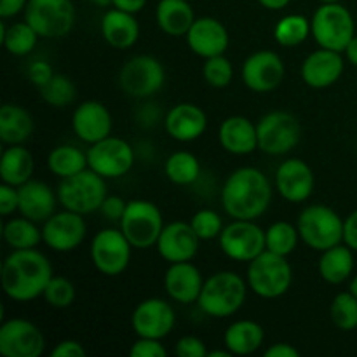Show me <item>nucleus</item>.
Returning a JSON list of instances; mask_svg holds the SVG:
<instances>
[{"mask_svg":"<svg viewBox=\"0 0 357 357\" xmlns=\"http://www.w3.org/2000/svg\"><path fill=\"white\" fill-rule=\"evenodd\" d=\"M52 275L51 261L37 248L13 250L2 264V289L13 302H33L44 295Z\"/></svg>","mask_w":357,"mask_h":357,"instance_id":"2","label":"nucleus"},{"mask_svg":"<svg viewBox=\"0 0 357 357\" xmlns=\"http://www.w3.org/2000/svg\"><path fill=\"white\" fill-rule=\"evenodd\" d=\"M344 243L357 253V209L344 222Z\"/></svg>","mask_w":357,"mask_h":357,"instance_id":"51","label":"nucleus"},{"mask_svg":"<svg viewBox=\"0 0 357 357\" xmlns=\"http://www.w3.org/2000/svg\"><path fill=\"white\" fill-rule=\"evenodd\" d=\"M176 324V312L164 298H146L135 307L131 314V328L136 337L164 340Z\"/></svg>","mask_w":357,"mask_h":357,"instance_id":"18","label":"nucleus"},{"mask_svg":"<svg viewBox=\"0 0 357 357\" xmlns=\"http://www.w3.org/2000/svg\"><path fill=\"white\" fill-rule=\"evenodd\" d=\"M321 3H331V2H342V0H319Z\"/></svg>","mask_w":357,"mask_h":357,"instance_id":"60","label":"nucleus"},{"mask_svg":"<svg viewBox=\"0 0 357 357\" xmlns=\"http://www.w3.org/2000/svg\"><path fill=\"white\" fill-rule=\"evenodd\" d=\"M33 129V117L26 108L16 103H6L0 108V139L3 145H24Z\"/></svg>","mask_w":357,"mask_h":357,"instance_id":"31","label":"nucleus"},{"mask_svg":"<svg viewBox=\"0 0 357 357\" xmlns=\"http://www.w3.org/2000/svg\"><path fill=\"white\" fill-rule=\"evenodd\" d=\"M2 237L3 243L10 250H33L38 244L44 243L42 229L38 227V223L21 215L3 223Z\"/></svg>","mask_w":357,"mask_h":357,"instance_id":"34","label":"nucleus"},{"mask_svg":"<svg viewBox=\"0 0 357 357\" xmlns=\"http://www.w3.org/2000/svg\"><path fill=\"white\" fill-rule=\"evenodd\" d=\"M344 54H345V58H347V61L357 68V35L352 38L351 42H349V45H347V49L344 51Z\"/></svg>","mask_w":357,"mask_h":357,"instance_id":"55","label":"nucleus"},{"mask_svg":"<svg viewBox=\"0 0 357 357\" xmlns=\"http://www.w3.org/2000/svg\"><path fill=\"white\" fill-rule=\"evenodd\" d=\"M131 357H166L167 349L164 347L162 340L155 338H136L135 344L129 349Z\"/></svg>","mask_w":357,"mask_h":357,"instance_id":"45","label":"nucleus"},{"mask_svg":"<svg viewBox=\"0 0 357 357\" xmlns=\"http://www.w3.org/2000/svg\"><path fill=\"white\" fill-rule=\"evenodd\" d=\"M187 45L195 56L202 59L225 54L230 45V35L225 24L211 16H202L194 21L185 35Z\"/></svg>","mask_w":357,"mask_h":357,"instance_id":"22","label":"nucleus"},{"mask_svg":"<svg viewBox=\"0 0 357 357\" xmlns=\"http://www.w3.org/2000/svg\"><path fill=\"white\" fill-rule=\"evenodd\" d=\"M20 208V194L17 187H13L9 183L0 185V215L9 216Z\"/></svg>","mask_w":357,"mask_h":357,"instance_id":"48","label":"nucleus"},{"mask_svg":"<svg viewBox=\"0 0 357 357\" xmlns=\"http://www.w3.org/2000/svg\"><path fill=\"white\" fill-rule=\"evenodd\" d=\"M75 286H73V282L68 278L52 275L42 296H44L47 305L54 307V309H66V307H70L75 302Z\"/></svg>","mask_w":357,"mask_h":357,"instance_id":"43","label":"nucleus"},{"mask_svg":"<svg viewBox=\"0 0 357 357\" xmlns=\"http://www.w3.org/2000/svg\"><path fill=\"white\" fill-rule=\"evenodd\" d=\"M312 35L310 20L303 14H288L274 26V38L282 47H296Z\"/></svg>","mask_w":357,"mask_h":357,"instance_id":"38","label":"nucleus"},{"mask_svg":"<svg viewBox=\"0 0 357 357\" xmlns=\"http://www.w3.org/2000/svg\"><path fill=\"white\" fill-rule=\"evenodd\" d=\"M167 135L180 143H190L201 138L208 129V115L195 103H178L164 117Z\"/></svg>","mask_w":357,"mask_h":357,"instance_id":"25","label":"nucleus"},{"mask_svg":"<svg viewBox=\"0 0 357 357\" xmlns=\"http://www.w3.org/2000/svg\"><path fill=\"white\" fill-rule=\"evenodd\" d=\"M258 2H260L261 7H265L268 10H281L284 7H288L291 0H258Z\"/></svg>","mask_w":357,"mask_h":357,"instance_id":"56","label":"nucleus"},{"mask_svg":"<svg viewBox=\"0 0 357 357\" xmlns=\"http://www.w3.org/2000/svg\"><path fill=\"white\" fill-rule=\"evenodd\" d=\"M209 357H232V352L229 349H220V351H209Z\"/></svg>","mask_w":357,"mask_h":357,"instance_id":"57","label":"nucleus"},{"mask_svg":"<svg viewBox=\"0 0 357 357\" xmlns=\"http://www.w3.org/2000/svg\"><path fill=\"white\" fill-rule=\"evenodd\" d=\"M345 220L326 204H310L300 211L296 229L300 239L314 251H326L344 243Z\"/></svg>","mask_w":357,"mask_h":357,"instance_id":"5","label":"nucleus"},{"mask_svg":"<svg viewBox=\"0 0 357 357\" xmlns=\"http://www.w3.org/2000/svg\"><path fill=\"white\" fill-rule=\"evenodd\" d=\"M162 284L164 291L173 302L192 305L197 303L204 279L201 271L192 261H180V264H169L164 272Z\"/></svg>","mask_w":357,"mask_h":357,"instance_id":"24","label":"nucleus"},{"mask_svg":"<svg viewBox=\"0 0 357 357\" xmlns=\"http://www.w3.org/2000/svg\"><path fill=\"white\" fill-rule=\"evenodd\" d=\"M344 68L345 61L342 52L319 47L303 59L300 77L312 89H326L340 80Z\"/></svg>","mask_w":357,"mask_h":357,"instance_id":"23","label":"nucleus"},{"mask_svg":"<svg viewBox=\"0 0 357 357\" xmlns=\"http://www.w3.org/2000/svg\"><path fill=\"white\" fill-rule=\"evenodd\" d=\"M132 250L135 248L121 229H103L91 241V264L100 274L117 278L128 271Z\"/></svg>","mask_w":357,"mask_h":357,"instance_id":"12","label":"nucleus"},{"mask_svg":"<svg viewBox=\"0 0 357 357\" xmlns=\"http://www.w3.org/2000/svg\"><path fill=\"white\" fill-rule=\"evenodd\" d=\"M349 289H351L352 293H354V295L357 296V272L354 275H352V279H351V286H349Z\"/></svg>","mask_w":357,"mask_h":357,"instance_id":"59","label":"nucleus"},{"mask_svg":"<svg viewBox=\"0 0 357 357\" xmlns=\"http://www.w3.org/2000/svg\"><path fill=\"white\" fill-rule=\"evenodd\" d=\"M330 319L340 331L357 330V296L351 289L338 293L331 300Z\"/></svg>","mask_w":357,"mask_h":357,"instance_id":"41","label":"nucleus"},{"mask_svg":"<svg viewBox=\"0 0 357 357\" xmlns=\"http://www.w3.org/2000/svg\"><path fill=\"white\" fill-rule=\"evenodd\" d=\"M264 354L265 357H300V351L288 342H279V344H272L271 347L265 349Z\"/></svg>","mask_w":357,"mask_h":357,"instance_id":"52","label":"nucleus"},{"mask_svg":"<svg viewBox=\"0 0 357 357\" xmlns=\"http://www.w3.org/2000/svg\"><path fill=\"white\" fill-rule=\"evenodd\" d=\"M166 84V68L150 54L132 56L119 72V87L122 93L136 100H149Z\"/></svg>","mask_w":357,"mask_h":357,"instance_id":"9","label":"nucleus"},{"mask_svg":"<svg viewBox=\"0 0 357 357\" xmlns=\"http://www.w3.org/2000/svg\"><path fill=\"white\" fill-rule=\"evenodd\" d=\"M101 37L110 47L126 51L132 47L139 38V23L136 14L124 13L121 9H108L101 17Z\"/></svg>","mask_w":357,"mask_h":357,"instance_id":"28","label":"nucleus"},{"mask_svg":"<svg viewBox=\"0 0 357 357\" xmlns=\"http://www.w3.org/2000/svg\"><path fill=\"white\" fill-rule=\"evenodd\" d=\"M202 77H204L206 84L216 89H223L229 86L234 79V65L225 54L213 56V58L204 59V66H202Z\"/></svg>","mask_w":357,"mask_h":357,"instance_id":"42","label":"nucleus"},{"mask_svg":"<svg viewBox=\"0 0 357 357\" xmlns=\"http://www.w3.org/2000/svg\"><path fill=\"white\" fill-rule=\"evenodd\" d=\"M86 152L89 169L107 180L126 176L136 162V152L132 145L119 136L110 135L101 142L93 143Z\"/></svg>","mask_w":357,"mask_h":357,"instance_id":"13","label":"nucleus"},{"mask_svg":"<svg viewBox=\"0 0 357 357\" xmlns=\"http://www.w3.org/2000/svg\"><path fill=\"white\" fill-rule=\"evenodd\" d=\"M286 77V66L281 56L268 49L253 52L241 66V79L244 86L258 94H267L278 89Z\"/></svg>","mask_w":357,"mask_h":357,"instance_id":"15","label":"nucleus"},{"mask_svg":"<svg viewBox=\"0 0 357 357\" xmlns=\"http://www.w3.org/2000/svg\"><path fill=\"white\" fill-rule=\"evenodd\" d=\"M0 28H2V37L0 38H2L3 47H6V51L9 54L23 58V56H28L37 47V42L40 38V35L26 21L13 23L9 26L6 24V21H2Z\"/></svg>","mask_w":357,"mask_h":357,"instance_id":"37","label":"nucleus"},{"mask_svg":"<svg viewBox=\"0 0 357 357\" xmlns=\"http://www.w3.org/2000/svg\"><path fill=\"white\" fill-rule=\"evenodd\" d=\"M246 281L251 291L260 298H281L293 284V267L288 257L265 250L248 264Z\"/></svg>","mask_w":357,"mask_h":357,"instance_id":"4","label":"nucleus"},{"mask_svg":"<svg viewBox=\"0 0 357 357\" xmlns=\"http://www.w3.org/2000/svg\"><path fill=\"white\" fill-rule=\"evenodd\" d=\"M201 239L192 229L190 222H171L164 225L155 248L159 257L167 264L192 261L199 253Z\"/></svg>","mask_w":357,"mask_h":357,"instance_id":"20","label":"nucleus"},{"mask_svg":"<svg viewBox=\"0 0 357 357\" xmlns=\"http://www.w3.org/2000/svg\"><path fill=\"white\" fill-rule=\"evenodd\" d=\"M190 225L201 241L218 239L223 227H225L222 215L209 208L199 209L197 213H194V216L190 218Z\"/></svg>","mask_w":357,"mask_h":357,"instance_id":"44","label":"nucleus"},{"mask_svg":"<svg viewBox=\"0 0 357 357\" xmlns=\"http://www.w3.org/2000/svg\"><path fill=\"white\" fill-rule=\"evenodd\" d=\"M258 150L267 155H286L302 138L298 119L284 110H272L257 122Z\"/></svg>","mask_w":357,"mask_h":357,"instance_id":"11","label":"nucleus"},{"mask_svg":"<svg viewBox=\"0 0 357 357\" xmlns=\"http://www.w3.org/2000/svg\"><path fill=\"white\" fill-rule=\"evenodd\" d=\"M246 279L234 271H220L204 281L197 305L213 319H225L243 309L248 296Z\"/></svg>","mask_w":357,"mask_h":357,"instance_id":"3","label":"nucleus"},{"mask_svg":"<svg viewBox=\"0 0 357 357\" xmlns=\"http://www.w3.org/2000/svg\"><path fill=\"white\" fill-rule=\"evenodd\" d=\"M28 0H0V17L9 20V17L17 16L20 13H24Z\"/></svg>","mask_w":357,"mask_h":357,"instance_id":"53","label":"nucleus"},{"mask_svg":"<svg viewBox=\"0 0 357 357\" xmlns=\"http://www.w3.org/2000/svg\"><path fill=\"white\" fill-rule=\"evenodd\" d=\"M274 188L258 167L243 166L227 176L220 199L223 211L232 220H255L267 213Z\"/></svg>","mask_w":357,"mask_h":357,"instance_id":"1","label":"nucleus"},{"mask_svg":"<svg viewBox=\"0 0 357 357\" xmlns=\"http://www.w3.org/2000/svg\"><path fill=\"white\" fill-rule=\"evenodd\" d=\"M72 129L80 142L93 145L112 135L114 117L101 101L87 100L73 110Z\"/></svg>","mask_w":357,"mask_h":357,"instance_id":"21","label":"nucleus"},{"mask_svg":"<svg viewBox=\"0 0 357 357\" xmlns=\"http://www.w3.org/2000/svg\"><path fill=\"white\" fill-rule=\"evenodd\" d=\"M174 354L178 357H206L209 354V351L201 338L194 337V335H187V337H181L174 344Z\"/></svg>","mask_w":357,"mask_h":357,"instance_id":"46","label":"nucleus"},{"mask_svg":"<svg viewBox=\"0 0 357 357\" xmlns=\"http://www.w3.org/2000/svg\"><path fill=\"white\" fill-rule=\"evenodd\" d=\"M87 236V223L84 215L68 211H56L42 223V239L49 250L56 253H70L82 246Z\"/></svg>","mask_w":357,"mask_h":357,"instance_id":"17","label":"nucleus"},{"mask_svg":"<svg viewBox=\"0 0 357 357\" xmlns=\"http://www.w3.org/2000/svg\"><path fill=\"white\" fill-rule=\"evenodd\" d=\"M218 142L232 155H250L258 150L257 124L244 115H230L220 124Z\"/></svg>","mask_w":357,"mask_h":357,"instance_id":"27","label":"nucleus"},{"mask_svg":"<svg viewBox=\"0 0 357 357\" xmlns=\"http://www.w3.org/2000/svg\"><path fill=\"white\" fill-rule=\"evenodd\" d=\"M87 351L77 340H63L51 351V357H86Z\"/></svg>","mask_w":357,"mask_h":357,"instance_id":"50","label":"nucleus"},{"mask_svg":"<svg viewBox=\"0 0 357 357\" xmlns=\"http://www.w3.org/2000/svg\"><path fill=\"white\" fill-rule=\"evenodd\" d=\"M20 194V208L17 213L24 218H30L37 223H44L56 213L59 204L58 192L40 180H30L17 187Z\"/></svg>","mask_w":357,"mask_h":357,"instance_id":"26","label":"nucleus"},{"mask_svg":"<svg viewBox=\"0 0 357 357\" xmlns=\"http://www.w3.org/2000/svg\"><path fill=\"white\" fill-rule=\"evenodd\" d=\"M312 37L319 47L344 52L356 37V21L351 10L340 2L321 3L310 17Z\"/></svg>","mask_w":357,"mask_h":357,"instance_id":"7","label":"nucleus"},{"mask_svg":"<svg viewBox=\"0 0 357 357\" xmlns=\"http://www.w3.org/2000/svg\"><path fill=\"white\" fill-rule=\"evenodd\" d=\"M316 187L314 171L305 160L298 157H289L282 160L275 169V190L284 201L300 204L309 201Z\"/></svg>","mask_w":357,"mask_h":357,"instance_id":"19","label":"nucleus"},{"mask_svg":"<svg viewBox=\"0 0 357 357\" xmlns=\"http://www.w3.org/2000/svg\"><path fill=\"white\" fill-rule=\"evenodd\" d=\"M354 250L347 246L345 243L337 244L326 251H321L319 264H317V272L321 279L328 284H344L354 275Z\"/></svg>","mask_w":357,"mask_h":357,"instance_id":"29","label":"nucleus"},{"mask_svg":"<svg viewBox=\"0 0 357 357\" xmlns=\"http://www.w3.org/2000/svg\"><path fill=\"white\" fill-rule=\"evenodd\" d=\"M24 21L40 38H63L75 26V6L72 0H28Z\"/></svg>","mask_w":357,"mask_h":357,"instance_id":"10","label":"nucleus"},{"mask_svg":"<svg viewBox=\"0 0 357 357\" xmlns=\"http://www.w3.org/2000/svg\"><path fill=\"white\" fill-rule=\"evenodd\" d=\"M45 351L40 328L23 317L3 321L0 326V354L3 357H38Z\"/></svg>","mask_w":357,"mask_h":357,"instance_id":"16","label":"nucleus"},{"mask_svg":"<svg viewBox=\"0 0 357 357\" xmlns=\"http://www.w3.org/2000/svg\"><path fill=\"white\" fill-rule=\"evenodd\" d=\"M265 342V330L260 323L251 319L234 321L223 333V345L232 356L255 354Z\"/></svg>","mask_w":357,"mask_h":357,"instance_id":"32","label":"nucleus"},{"mask_svg":"<svg viewBox=\"0 0 357 357\" xmlns=\"http://www.w3.org/2000/svg\"><path fill=\"white\" fill-rule=\"evenodd\" d=\"M195 20V10L188 0H159L155 7L157 24L169 37H185Z\"/></svg>","mask_w":357,"mask_h":357,"instance_id":"30","label":"nucleus"},{"mask_svg":"<svg viewBox=\"0 0 357 357\" xmlns=\"http://www.w3.org/2000/svg\"><path fill=\"white\" fill-rule=\"evenodd\" d=\"M40 98L54 108H66L72 105L77 98V87L73 80L65 73H54L51 80L45 86H42Z\"/></svg>","mask_w":357,"mask_h":357,"instance_id":"40","label":"nucleus"},{"mask_svg":"<svg viewBox=\"0 0 357 357\" xmlns=\"http://www.w3.org/2000/svg\"><path fill=\"white\" fill-rule=\"evenodd\" d=\"M56 192H58L59 206L63 209L86 216L101 209V204L108 195L107 178L100 176L87 167L59 181Z\"/></svg>","mask_w":357,"mask_h":357,"instance_id":"6","label":"nucleus"},{"mask_svg":"<svg viewBox=\"0 0 357 357\" xmlns=\"http://www.w3.org/2000/svg\"><path fill=\"white\" fill-rule=\"evenodd\" d=\"M164 225L166 223L159 206L146 199L128 201L124 215L119 222V229L135 250H150L155 246Z\"/></svg>","mask_w":357,"mask_h":357,"instance_id":"8","label":"nucleus"},{"mask_svg":"<svg viewBox=\"0 0 357 357\" xmlns=\"http://www.w3.org/2000/svg\"><path fill=\"white\" fill-rule=\"evenodd\" d=\"M26 75L28 80L40 89L42 86H45L54 77V70H52L51 63L45 61V59H35L28 65Z\"/></svg>","mask_w":357,"mask_h":357,"instance_id":"47","label":"nucleus"},{"mask_svg":"<svg viewBox=\"0 0 357 357\" xmlns=\"http://www.w3.org/2000/svg\"><path fill=\"white\" fill-rule=\"evenodd\" d=\"M126 206H128V201H124L119 195H107L105 202L101 204L100 213L108 220V222H121L122 215L126 211Z\"/></svg>","mask_w":357,"mask_h":357,"instance_id":"49","label":"nucleus"},{"mask_svg":"<svg viewBox=\"0 0 357 357\" xmlns=\"http://www.w3.org/2000/svg\"><path fill=\"white\" fill-rule=\"evenodd\" d=\"M164 173L167 180L180 187H190L195 185L201 178L202 167L197 157L187 150H178L173 152L164 162Z\"/></svg>","mask_w":357,"mask_h":357,"instance_id":"36","label":"nucleus"},{"mask_svg":"<svg viewBox=\"0 0 357 357\" xmlns=\"http://www.w3.org/2000/svg\"><path fill=\"white\" fill-rule=\"evenodd\" d=\"M86 2L93 3V6H100V7H105V6H110L112 0H86Z\"/></svg>","mask_w":357,"mask_h":357,"instance_id":"58","label":"nucleus"},{"mask_svg":"<svg viewBox=\"0 0 357 357\" xmlns=\"http://www.w3.org/2000/svg\"><path fill=\"white\" fill-rule=\"evenodd\" d=\"M218 241L222 253L239 264H250L267 250L265 230L255 220H232L223 227Z\"/></svg>","mask_w":357,"mask_h":357,"instance_id":"14","label":"nucleus"},{"mask_svg":"<svg viewBox=\"0 0 357 357\" xmlns=\"http://www.w3.org/2000/svg\"><path fill=\"white\" fill-rule=\"evenodd\" d=\"M300 241L302 239H300V232L296 225L286 222V220L274 222L265 230L267 250L275 255H281V257H289L296 250Z\"/></svg>","mask_w":357,"mask_h":357,"instance_id":"39","label":"nucleus"},{"mask_svg":"<svg viewBox=\"0 0 357 357\" xmlns=\"http://www.w3.org/2000/svg\"><path fill=\"white\" fill-rule=\"evenodd\" d=\"M35 171L33 153L24 145H7L0 157V176L2 183L21 187L31 180Z\"/></svg>","mask_w":357,"mask_h":357,"instance_id":"33","label":"nucleus"},{"mask_svg":"<svg viewBox=\"0 0 357 357\" xmlns=\"http://www.w3.org/2000/svg\"><path fill=\"white\" fill-rule=\"evenodd\" d=\"M47 167L54 176L65 180L89 167L87 152L75 145H58L49 152Z\"/></svg>","mask_w":357,"mask_h":357,"instance_id":"35","label":"nucleus"},{"mask_svg":"<svg viewBox=\"0 0 357 357\" xmlns=\"http://www.w3.org/2000/svg\"><path fill=\"white\" fill-rule=\"evenodd\" d=\"M112 6L115 9H121L129 14H138L145 9L146 0H112Z\"/></svg>","mask_w":357,"mask_h":357,"instance_id":"54","label":"nucleus"}]
</instances>
